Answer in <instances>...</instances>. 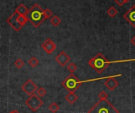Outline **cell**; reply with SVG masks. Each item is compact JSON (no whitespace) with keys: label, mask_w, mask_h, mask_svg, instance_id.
<instances>
[{"label":"cell","mask_w":135,"mask_h":113,"mask_svg":"<svg viewBox=\"0 0 135 113\" xmlns=\"http://www.w3.org/2000/svg\"><path fill=\"white\" fill-rule=\"evenodd\" d=\"M134 62L135 59H123V60H108L103 54L98 53L97 55L93 57L88 61V64L94 69L98 74L103 73L105 69L111 64L113 63H127V62Z\"/></svg>","instance_id":"6da1fadb"},{"label":"cell","mask_w":135,"mask_h":113,"mask_svg":"<svg viewBox=\"0 0 135 113\" xmlns=\"http://www.w3.org/2000/svg\"><path fill=\"white\" fill-rule=\"evenodd\" d=\"M26 17H27L28 21L30 23H32V25L35 28H38L40 25V24L46 19L45 14H44V10L37 3L34 4L31 7V9L28 10Z\"/></svg>","instance_id":"7a4b0ae2"},{"label":"cell","mask_w":135,"mask_h":113,"mask_svg":"<svg viewBox=\"0 0 135 113\" xmlns=\"http://www.w3.org/2000/svg\"><path fill=\"white\" fill-rule=\"evenodd\" d=\"M88 113H119V111L108 100H100Z\"/></svg>","instance_id":"3957f363"},{"label":"cell","mask_w":135,"mask_h":113,"mask_svg":"<svg viewBox=\"0 0 135 113\" xmlns=\"http://www.w3.org/2000/svg\"><path fill=\"white\" fill-rule=\"evenodd\" d=\"M84 83V81L79 80L74 74H70L62 82V86L68 92H75Z\"/></svg>","instance_id":"277c9868"},{"label":"cell","mask_w":135,"mask_h":113,"mask_svg":"<svg viewBox=\"0 0 135 113\" xmlns=\"http://www.w3.org/2000/svg\"><path fill=\"white\" fill-rule=\"evenodd\" d=\"M44 104L42 99L36 94L30 95L25 101V105L33 112H36Z\"/></svg>","instance_id":"5b68a950"},{"label":"cell","mask_w":135,"mask_h":113,"mask_svg":"<svg viewBox=\"0 0 135 113\" xmlns=\"http://www.w3.org/2000/svg\"><path fill=\"white\" fill-rule=\"evenodd\" d=\"M20 14L17 12L14 11L12 15H10L7 19H6V22L9 25H10L16 32H19L21 28L23 27V25L18 21V16Z\"/></svg>","instance_id":"8992f818"},{"label":"cell","mask_w":135,"mask_h":113,"mask_svg":"<svg viewBox=\"0 0 135 113\" xmlns=\"http://www.w3.org/2000/svg\"><path fill=\"white\" fill-rule=\"evenodd\" d=\"M38 90L37 86L34 83V82L31 79H28L22 86H21V90L25 93L28 95H32L35 92Z\"/></svg>","instance_id":"52a82bcc"},{"label":"cell","mask_w":135,"mask_h":113,"mask_svg":"<svg viewBox=\"0 0 135 113\" xmlns=\"http://www.w3.org/2000/svg\"><path fill=\"white\" fill-rule=\"evenodd\" d=\"M55 59L57 62V63H59L61 67H63L70 63L71 59L64 51H62L58 54V55L55 57Z\"/></svg>","instance_id":"ba28073f"},{"label":"cell","mask_w":135,"mask_h":113,"mask_svg":"<svg viewBox=\"0 0 135 113\" xmlns=\"http://www.w3.org/2000/svg\"><path fill=\"white\" fill-rule=\"evenodd\" d=\"M41 47L46 51V53L49 55L51 54L56 49V44L50 38H47L46 40L41 44Z\"/></svg>","instance_id":"9c48e42d"},{"label":"cell","mask_w":135,"mask_h":113,"mask_svg":"<svg viewBox=\"0 0 135 113\" xmlns=\"http://www.w3.org/2000/svg\"><path fill=\"white\" fill-rule=\"evenodd\" d=\"M123 17L135 28V5L133 6L131 9H129L123 15Z\"/></svg>","instance_id":"30bf717a"},{"label":"cell","mask_w":135,"mask_h":113,"mask_svg":"<svg viewBox=\"0 0 135 113\" xmlns=\"http://www.w3.org/2000/svg\"><path fill=\"white\" fill-rule=\"evenodd\" d=\"M104 86L108 88V90H109L110 91H113L114 90H115L118 86H119V82L115 79V77L112 78H107L104 82Z\"/></svg>","instance_id":"8fae6325"},{"label":"cell","mask_w":135,"mask_h":113,"mask_svg":"<svg viewBox=\"0 0 135 113\" xmlns=\"http://www.w3.org/2000/svg\"><path fill=\"white\" fill-rule=\"evenodd\" d=\"M65 100L67 101L68 104H70V105H74L76 101H78V96L75 94L74 92H69V93H68L67 95H66Z\"/></svg>","instance_id":"7c38bea8"},{"label":"cell","mask_w":135,"mask_h":113,"mask_svg":"<svg viewBox=\"0 0 135 113\" xmlns=\"http://www.w3.org/2000/svg\"><path fill=\"white\" fill-rule=\"evenodd\" d=\"M29 10H28V8L23 4V3H21L18 5V6L16 8L15 11H17L20 15H24V16H26Z\"/></svg>","instance_id":"4fadbf2b"},{"label":"cell","mask_w":135,"mask_h":113,"mask_svg":"<svg viewBox=\"0 0 135 113\" xmlns=\"http://www.w3.org/2000/svg\"><path fill=\"white\" fill-rule=\"evenodd\" d=\"M50 23H51L53 26L57 27V26H59V25L61 24V19H60L59 17L55 15V16H53V17L50 19Z\"/></svg>","instance_id":"5bb4252c"},{"label":"cell","mask_w":135,"mask_h":113,"mask_svg":"<svg viewBox=\"0 0 135 113\" xmlns=\"http://www.w3.org/2000/svg\"><path fill=\"white\" fill-rule=\"evenodd\" d=\"M48 109L52 113H57L58 111H59L60 109V106L59 105H57L55 102H52L49 106H48Z\"/></svg>","instance_id":"9a60e30c"},{"label":"cell","mask_w":135,"mask_h":113,"mask_svg":"<svg viewBox=\"0 0 135 113\" xmlns=\"http://www.w3.org/2000/svg\"><path fill=\"white\" fill-rule=\"evenodd\" d=\"M107 13L111 17H114L117 15L118 13V10L114 7V6H111L110 8L108 9L107 10Z\"/></svg>","instance_id":"2e32d148"},{"label":"cell","mask_w":135,"mask_h":113,"mask_svg":"<svg viewBox=\"0 0 135 113\" xmlns=\"http://www.w3.org/2000/svg\"><path fill=\"white\" fill-rule=\"evenodd\" d=\"M28 65L30 66V67H37L38 66V64L40 63V62H39V60L36 58V57H31L30 59H29V60H28Z\"/></svg>","instance_id":"e0dca14e"},{"label":"cell","mask_w":135,"mask_h":113,"mask_svg":"<svg viewBox=\"0 0 135 113\" xmlns=\"http://www.w3.org/2000/svg\"><path fill=\"white\" fill-rule=\"evenodd\" d=\"M67 70L70 73V74H74L77 69H78V67L76 66V64L74 63H70L67 65V67H66Z\"/></svg>","instance_id":"ac0fdd59"},{"label":"cell","mask_w":135,"mask_h":113,"mask_svg":"<svg viewBox=\"0 0 135 113\" xmlns=\"http://www.w3.org/2000/svg\"><path fill=\"white\" fill-rule=\"evenodd\" d=\"M13 65L17 68V69H21L23 67V66L25 65L24 61L21 59H17V60H15L13 62Z\"/></svg>","instance_id":"d6986e66"},{"label":"cell","mask_w":135,"mask_h":113,"mask_svg":"<svg viewBox=\"0 0 135 113\" xmlns=\"http://www.w3.org/2000/svg\"><path fill=\"white\" fill-rule=\"evenodd\" d=\"M36 95H38L40 97H43L45 95H47V90L44 88L40 87L36 90Z\"/></svg>","instance_id":"ffe728a7"},{"label":"cell","mask_w":135,"mask_h":113,"mask_svg":"<svg viewBox=\"0 0 135 113\" xmlns=\"http://www.w3.org/2000/svg\"><path fill=\"white\" fill-rule=\"evenodd\" d=\"M18 21H19L22 25H25L26 24V22H27V21H28L27 17H26V16H24V15H19V16H18Z\"/></svg>","instance_id":"44dd1931"},{"label":"cell","mask_w":135,"mask_h":113,"mask_svg":"<svg viewBox=\"0 0 135 113\" xmlns=\"http://www.w3.org/2000/svg\"><path fill=\"white\" fill-rule=\"evenodd\" d=\"M98 97L100 100H108V94L105 92V91H101L99 94H98Z\"/></svg>","instance_id":"7402d4cb"},{"label":"cell","mask_w":135,"mask_h":113,"mask_svg":"<svg viewBox=\"0 0 135 113\" xmlns=\"http://www.w3.org/2000/svg\"><path fill=\"white\" fill-rule=\"evenodd\" d=\"M44 14H45L46 19L47 18H50L53 15V12L51 10H49V9H45L44 10Z\"/></svg>","instance_id":"603a6c76"},{"label":"cell","mask_w":135,"mask_h":113,"mask_svg":"<svg viewBox=\"0 0 135 113\" xmlns=\"http://www.w3.org/2000/svg\"><path fill=\"white\" fill-rule=\"evenodd\" d=\"M115 2H116L119 6H122L126 2V1H125V0H115Z\"/></svg>","instance_id":"cb8c5ba5"},{"label":"cell","mask_w":135,"mask_h":113,"mask_svg":"<svg viewBox=\"0 0 135 113\" xmlns=\"http://www.w3.org/2000/svg\"><path fill=\"white\" fill-rule=\"evenodd\" d=\"M131 43L134 45L135 47V35L131 38Z\"/></svg>","instance_id":"d4e9b609"},{"label":"cell","mask_w":135,"mask_h":113,"mask_svg":"<svg viewBox=\"0 0 135 113\" xmlns=\"http://www.w3.org/2000/svg\"><path fill=\"white\" fill-rule=\"evenodd\" d=\"M9 113H20V112H18L17 109H13V111H11L10 112H9Z\"/></svg>","instance_id":"484cf974"},{"label":"cell","mask_w":135,"mask_h":113,"mask_svg":"<svg viewBox=\"0 0 135 113\" xmlns=\"http://www.w3.org/2000/svg\"><path fill=\"white\" fill-rule=\"evenodd\" d=\"M125 1H126V2H129L130 0H125Z\"/></svg>","instance_id":"4316f807"}]
</instances>
